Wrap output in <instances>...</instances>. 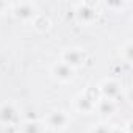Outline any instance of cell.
<instances>
[{
  "instance_id": "1",
  "label": "cell",
  "mask_w": 133,
  "mask_h": 133,
  "mask_svg": "<svg viewBox=\"0 0 133 133\" xmlns=\"http://www.w3.org/2000/svg\"><path fill=\"white\" fill-rule=\"evenodd\" d=\"M53 74L56 78L63 80V82H68L72 78V68H69L68 64H64V63H59V64H55L53 66Z\"/></svg>"
},
{
  "instance_id": "2",
  "label": "cell",
  "mask_w": 133,
  "mask_h": 133,
  "mask_svg": "<svg viewBox=\"0 0 133 133\" xmlns=\"http://www.w3.org/2000/svg\"><path fill=\"white\" fill-rule=\"evenodd\" d=\"M14 117H16V110L13 105L5 103V105L0 107V122L10 124L11 121H14Z\"/></svg>"
},
{
  "instance_id": "3",
  "label": "cell",
  "mask_w": 133,
  "mask_h": 133,
  "mask_svg": "<svg viewBox=\"0 0 133 133\" xmlns=\"http://www.w3.org/2000/svg\"><path fill=\"white\" fill-rule=\"evenodd\" d=\"M83 59V55L78 50H68L64 53V64H68L69 68L71 66H78Z\"/></svg>"
},
{
  "instance_id": "4",
  "label": "cell",
  "mask_w": 133,
  "mask_h": 133,
  "mask_svg": "<svg viewBox=\"0 0 133 133\" xmlns=\"http://www.w3.org/2000/svg\"><path fill=\"white\" fill-rule=\"evenodd\" d=\"M66 121H68V117H66V114L63 111H52L49 114V124L52 127H63L66 124Z\"/></svg>"
},
{
  "instance_id": "5",
  "label": "cell",
  "mask_w": 133,
  "mask_h": 133,
  "mask_svg": "<svg viewBox=\"0 0 133 133\" xmlns=\"http://www.w3.org/2000/svg\"><path fill=\"white\" fill-rule=\"evenodd\" d=\"M41 125L38 122H27L24 125V133H41Z\"/></svg>"
},
{
  "instance_id": "6",
  "label": "cell",
  "mask_w": 133,
  "mask_h": 133,
  "mask_svg": "<svg viewBox=\"0 0 133 133\" xmlns=\"http://www.w3.org/2000/svg\"><path fill=\"white\" fill-rule=\"evenodd\" d=\"M31 13H33V8H31V5H28V3H22V5L17 6V14L22 16V17L31 16Z\"/></svg>"
},
{
  "instance_id": "7",
  "label": "cell",
  "mask_w": 133,
  "mask_h": 133,
  "mask_svg": "<svg viewBox=\"0 0 133 133\" xmlns=\"http://www.w3.org/2000/svg\"><path fill=\"white\" fill-rule=\"evenodd\" d=\"M102 89H103V92H105L107 96H110V97H111L113 94H116V92H117V85H116V83H113V82H108V83H105V85H103V88H102Z\"/></svg>"
},
{
  "instance_id": "8",
  "label": "cell",
  "mask_w": 133,
  "mask_h": 133,
  "mask_svg": "<svg viewBox=\"0 0 133 133\" xmlns=\"http://www.w3.org/2000/svg\"><path fill=\"white\" fill-rule=\"evenodd\" d=\"M92 133H110V130L107 127H103V125H99V127L92 128Z\"/></svg>"
}]
</instances>
